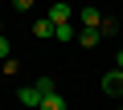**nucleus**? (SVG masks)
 <instances>
[{
  "label": "nucleus",
  "instance_id": "nucleus-13",
  "mask_svg": "<svg viewBox=\"0 0 123 110\" xmlns=\"http://www.w3.org/2000/svg\"><path fill=\"white\" fill-rule=\"evenodd\" d=\"M115 65H119V69H123V49H119V57H115Z\"/></svg>",
  "mask_w": 123,
  "mask_h": 110
},
{
  "label": "nucleus",
  "instance_id": "nucleus-14",
  "mask_svg": "<svg viewBox=\"0 0 123 110\" xmlns=\"http://www.w3.org/2000/svg\"><path fill=\"white\" fill-rule=\"evenodd\" d=\"M0 33H4V21H0Z\"/></svg>",
  "mask_w": 123,
  "mask_h": 110
},
{
  "label": "nucleus",
  "instance_id": "nucleus-11",
  "mask_svg": "<svg viewBox=\"0 0 123 110\" xmlns=\"http://www.w3.org/2000/svg\"><path fill=\"white\" fill-rule=\"evenodd\" d=\"M4 57H12V45H8V37H4V33H0V61H4Z\"/></svg>",
  "mask_w": 123,
  "mask_h": 110
},
{
  "label": "nucleus",
  "instance_id": "nucleus-6",
  "mask_svg": "<svg viewBox=\"0 0 123 110\" xmlns=\"http://www.w3.org/2000/svg\"><path fill=\"white\" fill-rule=\"evenodd\" d=\"M53 37H57V41H78V29H74V21H66V25H53Z\"/></svg>",
  "mask_w": 123,
  "mask_h": 110
},
{
  "label": "nucleus",
  "instance_id": "nucleus-15",
  "mask_svg": "<svg viewBox=\"0 0 123 110\" xmlns=\"http://www.w3.org/2000/svg\"><path fill=\"white\" fill-rule=\"evenodd\" d=\"M119 110H123V106H119Z\"/></svg>",
  "mask_w": 123,
  "mask_h": 110
},
{
  "label": "nucleus",
  "instance_id": "nucleus-4",
  "mask_svg": "<svg viewBox=\"0 0 123 110\" xmlns=\"http://www.w3.org/2000/svg\"><path fill=\"white\" fill-rule=\"evenodd\" d=\"M74 21H78V25H82V29H98V25H103V12H98V8H90V4H86V8H82V12H78V16H74Z\"/></svg>",
  "mask_w": 123,
  "mask_h": 110
},
{
  "label": "nucleus",
  "instance_id": "nucleus-1",
  "mask_svg": "<svg viewBox=\"0 0 123 110\" xmlns=\"http://www.w3.org/2000/svg\"><path fill=\"white\" fill-rule=\"evenodd\" d=\"M45 90H53V82H49V78H37L33 86H21V90H17V102H21V106H29V110H37Z\"/></svg>",
  "mask_w": 123,
  "mask_h": 110
},
{
  "label": "nucleus",
  "instance_id": "nucleus-12",
  "mask_svg": "<svg viewBox=\"0 0 123 110\" xmlns=\"http://www.w3.org/2000/svg\"><path fill=\"white\" fill-rule=\"evenodd\" d=\"M12 8H17V12H29V8H33V0H12Z\"/></svg>",
  "mask_w": 123,
  "mask_h": 110
},
{
  "label": "nucleus",
  "instance_id": "nucleus-3",
  "mask_svg": "<svg viewBox=\"0 0 123 110\" xmlns=\"http://www.w3.org/2000/svg\"><path fill=\"white\" fill-rule=\"evenodd\" d=\"M45 16H49V21H53V25H66V21H74V16H78V12H74V8H70V4H66V0H57V4H53V8H49V12H45Z\"/></svg>",
  "mask_w": 123,
  "mask_h": 110
},
{
  "label": "nucleus",
  "instance_id": "nucleus-5",
  "mask_svg": "<svg viewBox=\"0 0 123 110\" xmlns=\"http://www.w3.org/2000/svg\"><path fill=\"white\" fill-rule=\"evenodd\" d=\"M37 110H66V98H62L57 90H45V94H41V106H37Z\"/></svg>",
  "mask_w": 123,
  "mask_h": 110
},
{
  "label": "nucleus",
  "instance_id": "nucleus-2",
  "mask_svg": "<svg viewBox=\"0 0 123 110\" xmlns=\"http://www.w3.org/2000/svg\"><path fill=\"white\" fill-rule=\"evenodd\" d=\"M103 94L107 98H123V69L115 65L111 73H103Z\"/></svg>",
  "mask_w": 123,
  "mask_h": 110
},
{
  "label": "nucleus",
  "instance_id": "nucleus-7",
  "mask_svg": "<svg viewBox=\"0 0 123 110\" xmlns=\"http://www.w3.org/2000/svg\"><path fill=\"white\" fill-rule=\"evenodd\" d=\"M98 41H103V33H98V29H78V45H86V49H94Z\"/></svg>",
  "mask_w": 123,
  "mask_h": 110
},
{
  "label": "nucleus",
  "instance_id": "nucleus-9",
  "mask_svg": "<svg viewBox=\"0 0 123 110\" xmlns=\"http://www.w3.org/2000/svg\"><path fill=\"white\" fill-rule=\"evenodd\" d=\"M98 33H103V37H115V33H119V21H111V16H103V25H98Z\"/></svg>",
  "mask_w": 123,
  "mask_h": 110
},
{
  "label": "nucleus",
  "instance_id": "nucleus-10",
  "mask_svg": "<svg viewBox=\"0 0 123 110\" xmlns=\"http://www.w3.org/2000/svg\"><path fill=\"white\" fill-rule=\"evenodd\" d=\"M0 65H4V73H8V78H12V73H21V65H17V57H4Z\"/></svg>",
  "mask_w": 123,
  "mask_h": 110
},
{
  "label": "nucleus",
  "instance_id": "nucleus-8",
  "mask_svg": "<svg viewBox=\"0 0 123 110\" xmlns=\"http://www.w3.org/2000/svg\"><path fill=\"white\" fill-rule=\"evenodd\" d=\"M33 37H41V41H45V37H53V21H49V16L33 21Z\"/></svg>",
  "mask_w": 123,
  "mask_h": 110
}]
</instances>
